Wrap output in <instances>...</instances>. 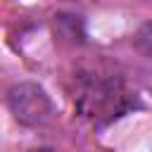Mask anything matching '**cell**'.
<instances>
[{"label": "cell", "instance_id": "obj_2", "mask_svg": "<svg viewBox=\"0 0 152 152\" xmlns=\"http://www.w3.org/2000/svg\"><path fill=\"white\" fill-rule=\"evenodd\" d=\"M135 48L152 59V21H147L138 33H135Z\"/></svg>", "mask_w": 152, "mask_h": 152}, {"label": "cell", "instance_id": "obj_1", "mask_svg": "<svg viewBox=\"0 0 152 152\" xmlns=\"http://www.w3.org/2000/svg\"><path fill=\"white\" fill-rule=\"evenodd\" d=\"M7 107L26 126H43L52 119V100L38 83H14L7 90Z\"/></svg>", "mask_w": 152, "mask_h": 152}, {"label": "cell", "instance_id": "obj_3", "mask_svg": "<svg viewBox=\"0 0 152 152\" xmlns=\"http://www.w3.org/2000/svg\"><path fill=\"white\" fill-rule=\"evenodd\" d=\"M31 152H48V150H31Z\"/></svg>", "mask_w": 152, "mask_h": 152}]
</instances>
